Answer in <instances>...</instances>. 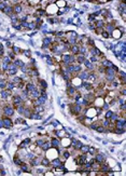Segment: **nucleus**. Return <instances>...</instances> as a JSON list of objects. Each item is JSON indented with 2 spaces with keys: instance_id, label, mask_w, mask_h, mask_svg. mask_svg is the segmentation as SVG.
<instances>
[{
  "instance_id": "obj_2",
  "label": "nucleus",
  "mask_w": 126,
  "mask_h": 176,
  "mask_svg": "<svg viewBox=\"0 0 126 176\" xmlns=\"http://www.w3.org/2000/svg\"><path fill=\"white\" fill-rule=\"evenodd\" d=\"M2 110H3V114L6 117H12L14 115V112H15L14 106H12V105H4Z\"/></svg>"
},
{
  "instance_id": "obj_43",
  "label": "nucleus",
  "mask_w": 126,
  "mask_h": 176,
  "mask_svg": "<svg viewBox=\"0 0 126 176\" xmlns=\"http://www.w3.org/2000/svg\"><path fill=\"white\" fill-rule=\"evenodd\" d=\"M112 114H113L112 110H108V111L106 112V115H105V119H110V117L112 116Z\"/></svg>"
},
{
  "instance_id": "obj_21",
  "label": "nucleus",
  "mask_w": 126,
  "mask_h": 176,
  "mask_svg": "<svg viewBox=\"0 0 126 176\" xmlns=\"http://www.w3.org/2000/svg\"><path fill=\"white\" fill-rule=\"evenodd\" d=\"M3 12L7 14V15H9V16L12 15V14L14 13V12H13V6H12V4H8V6L4 8Z\"/></svg>"
},
{
  "instance_id": "obj_25",
  "label": "nucleus",
  "mask_w": 126,
  "mask_h": 176,
  "mask_svg": "<svg viewBox=\"0 0 126 176\" xmlns=\"http://www.w3.org/2000/svg\"><path fill=\"white\" fill-rule=\"evenodd\" d=\"M12 62H13V64L15 65V66L17 67V68H21V67H23L24 65H25V63H24V62H22L21 59H14Z\"/></svg>"
},
{
  "instance_id": "obj_24",
  "label": "nucleus",
  "mask_w": 126,
  "mask_h": 176,
  "mask_svg": "<svg viewBox=\"0 0 126 176\" xmlns=\"http://www.w3.org/2000/svg\"><path fill=\"white\" fill-rule=\"evenodd\" d=\"M25 89L28 91V92H31V91L36 90V89H37V86H36V84H35V83H32V82H28V83L25 85Z\"/></svg>"
},
{
  "instance_id": "obj_36",
  "label": "nucleus",
  "mask_w": 126,
  "mask_h": 176,
  "mask_svg": "<svg viewBox=\"0 0 126 176\" xmlns=\"http://www.w3.org/2000/svg\"><path fill=\"white\" fill-rule=\"evenodd\" d=\"M88 148H89L88 146L82 145V147L80 148V151H81V153H87V152H88Z\"/></svg>"
},
{
  "instance_id": "obj_16",
  "label": "nucleus",
  "mask_w": 126,
  "mask_h": 176,
  "mask_svg": "<svg viewBox=\"0 0 126 176\" xmlns=\"http://www.w3.org/2000/svg\"><path fill=\"white\" fill-rule=\"evenodd\" d=\"M100 65L102 67H105V68H108V67H112L113 66L112 63L109 61V59H105V57H102V59H101V62H100Z\"/></svg>"
},
{
  "instance_id": "obj_51",
  "label": "nucleus",
  "mask_w": 126,
  "mask_h": 176,
  "mask_svg": "<svg viewBox=\"0 0 126 176\" xmlns=\"http://www.w3.org/2000/svg\"><path fill=\"white\" fill-rule=\"evenodd\" d=\"M107 1H108V0H98L99 3H106Z\"/></svg>"
},
{
  "instance_id": "obj_49",
  "label": "nucleus",
  "mask_w": 126,
  "mask_h": 176,
  "mask_svg": "<svg viewBox=\"0 0 126 176\" xmlns=\"http://www.w3.org/2000/svg\"><path fill=\"white\" fill-rule=\"evenodd\" d=\"M24 54L26 55L27 57H31V54H30V51H28V50H26L25 52H24Z\"/></svg>"
},
{
  "instance_id": "obj_39",
  "label": "nucleus",
  "mask_w": 126,
  "mask_h": 176,
  "mask_svg": "<svg viewBox=\"0 0 126 176\" xmlns=\"http://www.w3.org/2000/svg\"><path fill=\"white\" fill-rule=\"evenodd\" d=\"M100 35L102 36V38H105V39H108V38H110V34H109L108 31H106L105 29H103L102 31H101Z\"/></svg>"
},
{
  "instance_id": "obj_47",
  "label": "nucleus",
  "mask_w": 126,
  "mask_h": 176,
  "mask_svg": "<svg viewBox=\"0 0 126 176\" xmlns=\"http://www.w3.org/2000/svg\"><path fill=\"white\" fill-rule=\"evenodd\" d=\"M65 4H66V2H65L64 0H59V2H58V0H57V4H56V6H58V8H59V7L65 6Z\"/></svg>"
},
{
  "instance_id": "obj_37",
  "label": "nucleus",
  "mask_w": 126,
  "mask_h": 176,
  "mask_svg": "<svg viewBox=\"0 0 126 176\" xmlns=\"http://www.w3.org/2000/svg\"><path fill=\"white\" fill-rule=\"evenodd\" d=\"M89 61H91L93 64H95L99 61V57L98 56H95V55H91V57H89Z\"/></svg>"
},
{
  "instance_id": "obj_30",
  "label": "nucleus",
  "mask_w": 126,
  "mask_h": 176,
  "mask_svg": "<svg viewBox=\"0 0 126 176\" xmlns=\"http://www.w3.org/2000/svg\"><path fill=\"white\" fill-rule=\"evenodd\" d=\"M38 85L41 86L42 89H44V90H47V83L44 80H42V79H39L38 80Z\"/></svg>"
},
{
  "instance_id": "obj_18",
  "label": "nucleus",
  "mask_w": 126,
  "mask_h": 176,
  "mask_svg": "<svg viewBox=\"0 0 126 176\" xmlns=\"http://www.w3.org/2000/svg\"><path fill=\"white\" fill-rule=\"evenodd\" d=\"M50 164L52 165L53 168H59V166L62 165L63 163H62V161H60L59 159H58L57 157H56V158H54L52 161H51V163H50Z\"/></svg>"
},
{
  "instance_id": "obj_34",
  "label": "nucleus",
  "mask_w": 126,
  "mask_h": 176,
  "mask_svg": "<svg viewBox=\"0 0 126 176\" xmlns=\"http://www.w3.org/2000/svg\"><path fill=\"white\" fill-rule=\"evenodd\" d=\"M19 166H21V170L23 171V172H30V168H29V166L26 164V163H22Z\"/></svg>"
},
{
  "instance_id": "obj_29",
  "label": "nucleus",
  "mask_w": 126,
  "mask_h": 176,
  "mask_svg": "<svg viewBox=\"0 0 126 176\" xmlns=\"http://www.w3.org/2000/svg\"><path fill=\"white\" fill-rule=\"evenodd\" d=\"M45 10H42V9H38V10H36V13H35V15L37 16V17H41V16H43V15H45Z\"/></svg>"
},
{
  "instance_id": "obj_54",
  "label": "nucleus",
  "mask_w": 126,
  "mask_h": 176,
  "mask_svg": "<svg viewBox=\"0 0 126 176\" xmlns=\"http://www.w3.org/2000/svg\"><path fill=\"white\" fill-rule=\"evenodd\" d=\"M121 2H125V0H121Z\"/></svg>"
},
{
  "instance_id": "obj_7",
  "label": "nucleus",
  "mask_w": 126,
  "mask_h": 176,
  "mask_svg": "<svg viewBox=\"0 0 126 176\" xmlns=\"http://www.w3.org/2000/svg\"><path fill=\"white\" fill-rule=\"evenodd\" d=\"M85 117H87V118H92V119H93V118H95L96 116H97V112H96V108L94 107V108H88V109L86 110L85 111Z\"/></svg>"
},
{
  "instance_id": "obj_46",
  "label": "nucleus",
  "mask_w": 126,
  "mask_h": 176,
  "mask_svg": "<svg viewBox=\"0 0 126 176\" xmlns=\"http://www.w3.org/2000/svg\"><path fill=\"white\" fill-rule=\"evenodd\" d=\"M36 23H29L28 24V29H35L36 28Z\"/></svg>"
},
{
  "instance_id": "obj_17",
  "label": "nucleus",
  "mask_w": 126,
  "mask_h": 176,
  "mask_svg": "<svg viewBox=\"0 0 126 176\" xmlns=\"http://www.w3.org/2000/svg\"><path fill=\"white\" fill-rule=\"evenodd\" d=\"M111 35H112L113 38H115V39H120V38L123 36V33L118 29V28H114V30L111 33Z\"/></svg>"
},
{
  "instance_id": "obj_53",
  "label": "nucleus",
  "mask_w": 126,
  "mask_h": 176,
  "mask_svg": "<svg viewBox=\"0 0 126 176\" xmlns=\"http://www.w3.org/2000/svg\"><path fill=\"white\" fill-rule=\"evenodd\" d=\"M1 50H3V45H2L1 43H0V51H1Z\"/></svg>"
},
{
  "instance_id": "obj_20",
  "label": "nucleus",
  "mask_w": 126,
  "mask_h": 176,
  "mask_svg": "<svg viewBox=\"0 0 126 176\" xmlns=\"http://www.w3.org/2000/svg\"><path fill=\"white\" fill-rule=\"evenodd\" d=\"M40 147H41V150H42V151H47V150H50V149L52 148V147H51L50 141H45Z\"/></svg>"
},
{
  "instance_id": "obj_35",
  "label": "nucleus",
  "mask_w": 126,
  "mask_h": 176,
  "mask_svg": "<svg viewBox=\"0 0 126 176\" xmlns=\"http://www.w3.org/2000/svg\"><path fill=\"white\" fill-rule=\"evenodd\" d=\"M99 125H100V121H95V122H92L91 125H89V127L93 129V130H96Z\"/></svg>"
},
{
  "instance_id": "obj_45",
  "label": "nucleus",
  "mask_w": 126,
  "mask_h": 176,
  "mask_svg": "<svg viewBox=\"0 0 126 176\" xmlns=\"http://www.w3.org/2000/svg\"><path fill=\"white\" fill-rule=\"evenodd\" d=\"M88 152L92 153L93 156H95L97 153V150H96V148H88Z\"/></svg>"
},
{
  "instance_id": "obj_27",
  "label": "nucleus",
  "mask_w": 126,
  "mask_h": 176,
  "mask_svg": "<svg viewBox=\"0 0 126 176\" xmlns=\"http://www.w3.org/2000/svg\"><path fill=\"white\" fill-rule=\"evenodd\" d=\"M120 118H121L120 114H118V112H113V114H112V116H111V117H110V119H109V120H110V122H112V123H114V122L116 121V120H118V119H120Z\"/></svg>"
},
{
  "instance_id": "obj_42",
  "label": "nucleus",
  "mask_w": 126,
  "mask_h": 176,
  "mask_svg": "<svg viewBox=\"0 0 126 176\" xmlns=\"http://www.w3.org/2000/svg\"><path fill=\"white\" fill-rule=\"evenodd\" d=\"M96 17H97V14L96 13L95 14H89V15H88V21L89 22H92V21L94 22L96 20Z\"/></svg>"
},
{
  "instance_id": "obj_48",
  "label": "nucleus",
  "mask_w": 126,
  "mask_h": 176,
  "mask_svg": "<svg viewBox=\"0 0 126 176\" xmlns=\"http://www.w3.org/2000/svg\"><path fill=\"white\" fill-rule=\"evenodd\" d=\"M63 155H64L65 159H68L70 157V152H69V151H64V152H63Z\"/></svg>"
},
{
  "instance_id": "obj_3",
  "label": "nucleus",
  "mask_w": 126,
  "mask_h": 176,
  "mask_svg": "<svg viewBox=\"0 0 126 176\" xmlns=\"http://www.w3.org/2000/svg\"><path fill=\"white\" fill-rule=\"evenodd\" d=\"M70 112H71L72 115H80L82 112V106L79 105V104H71L70 105Z\"/></svg>"
},
{
  "instance_id": "obj_31",
  "label": "nucleus",
  "mask_w": 126,
  "mask_h": 176,
  "mask_svg": "<svg viewBox=\"0 0 126 176\" xmlns=\"http://www.w3.org/2000/svg\"><path fill=\"white\" fill-rule=\"evenodd\" d=\"M11 81H12V82H13V83H15V85H16V84H17V83L22 82V81H24V80L21 78V77H17V76H13V78L11 79Z\"/></svg>"
},
{
  "instance_id": "obj_15",
  "label": "nucleus",
  "mask_w": 126,
  "mask_h": 176,
  "mask_svg": "<svg viewBox=\"0 0 126 176\" xmlns=\"http://www.w3.org/2000/svg\"><path fill=\"white\" fill-rule=\"evenodd\" d=\"M95 161L97 163H102V162H105L106 161V157H105V155H102V153H98L97 152L96 155H95Z\"/></svg>"
},
{
  "instance_id": "obj_4",
  "label": "nucleus",
  "mask_w": 126,
  "mask_h": 176,
  "mask_svg": "<svg viewBox=\"0 0 126 176\" xmlns=\"http://www.w3.org/2000/svg\"><path fill=\"white\" fill-rule=\"evenodd\" d=\"M24 104V101L22 100V97L19 95H13V97H12V105L14 106V107H17L19 105H23Z\"/></svg>"
},
{
  "instance_id": "obj_13",
  "label": "nucleus",
  "mask_w": 126,
  "mask_h": 176,
  "mask_svg": "<svg viewBox=\"0 0 126 176\" xmlns=\"http://www.w3.org/2000/svg\"><path fill=\"white\" fill-rule=\"evenodd\" d=\"M79 50H80V44H79V43H76V44L70 45L69 51L71 52V54L77 55V54H79Z\"/></svg>"
},
{
  "instance_id": "obj_32",
  "label": "nucleus",
  "mask_w": 126,
  "mask_h": 176,
  "mask_svg": "<svg viewBox=\"0 0 126 176\" xmlns=\"http://www.w3.org/2000/svg\"><path fill=\"white\" fill-rule=\"evenodd\" d=\"M7 79H4L3 77H0V89H6L7 85Z\"/></svg>"
},
{
  "instance_id": "obj_19",
  "label": "nucleus",
  "mask_w": 126,
  "mask_h": 176,
  "mask_svg": "<svg viewBox=\"0 0 126 176\" xmlns=\"http://www.w3.org/2000/svg\"><path fill=\"white\" fill-rule=\"evenodd\" d=\"M76 93H77V88H76V86L69 85V86L67 88V94H68L69 96H71V97H72V96H73Z\"/></svg>"
},
{
  "instance_id": "obj_41",
  "label": "nucleus",
  "mask_w": 126,
  "mask_h": 176,
  "mask_svg": "<svg viewBox=\"0 0 126 176\" xmlns=\"http://www.w3.org/2000/svg\"><path fill=\"white\" fill-rule=\"evenodd\" d=\"M44 142H45V139H43V138H39V139H37V142H36V145H37L38 147H40L43 143H44Z\"/></svg>"
},
{
  "instance_id": "obj_10",
  "label": "nucleus",
  "mask_w": 126,
  "mask_h": 176,
  "mask_svg": "<svg viewBox=\"0 0 126 176\" xmlns=\"http://www.w3.org/2000/svg\"><path fill=\"white\" fill-rule=\"evenodd\" d=\"M47 9H48V10L51 9V11L47 12V13H50V14H56V13H57V10H58V7H57L55 3H48L47 7Z\"/></svg>"
},
{
  "instance_id": "obj_28",
  "label": "nucleus",
  "mask_w": 126,
  "mask_h": 176,
  "mask_svg": "<svg viewBox=\"0 0 126 176\" xmlns=\"http://www.w3.org/2000/svg\"><path fill=\"white\" fill-rule=\"evenodd\" d=\"M15 88H16L15 83H13L11 80H10V81H7V85H6V89H8V90L12 91V90H14V89H15Z\"/></svg>"
},
{
  "instance_id": "obj_44",
  "label": "nucleus",
  "mask_w": 126,
  "mask_h": 176,
  "mask_svg": "<svg viewBox=\"0 0 126 176\" xmlns=\"http://www.w3.org/2000/svg\"><path fill=\"white\" fill-rule=\"evenodd\" d=\"M88 28L91 30H95V28H96V26H95V23H92V22H89V25H88Z\"/></svg>"
},
{
  "instance_id": "obj_40",
  "label": "nucleus",
  "mask_w": 126,
  "mask_h": 176,
  "mask_svg": "<svg viewBox=\"0 0 126 176\" xmlns=\"http://www.w3.org/2000/svg\"><path fill=\"white\" fill-rule=\"evenodd\" d=\"M7 55H8L10 59H11L12 61H13V59H15V55H16V54H15V53H14L13 51H12V50H9V52H8V54H7Z\"/></svg>"
},
{
  "instance_id": "obj_9",
  "label": "nucleus",
  "mask_w": 126,
  "mask_h": 176,
  "mask_svg": "<svg viewBox=\"0 0 126 176\" xmlns=\"http://www.w3.org/2000/svg\"><path fill=\"white\" fill-rule=\"evenodd\" d=\"M11 95H12V91L8 90V89H2V91H1V97H2V100H3V101H7Z\"/></svg>"
},
{
  "instance_id": "obj_1",
  "label": "nucleus",
  "mask_w": 126,
  "mask_h": 176,
  "mask_svg": "<svg viewBox=\"0 0 126 176\" xmlns=\"http://www.w3.org/2000/svg\"><path fill=\"white\" fill-rule=\"evenodd\" d=\"M62 63L64 67L68 66L70 64H74L76 63V55L70 54V53H63L62 54Z\"/></svg>"
},
{
  "instance_id": "obj_14",
  "label": "nucleus",
  "mask_w": 126,
  "mask_h": 176,
  "mask_svg": "<svg viewBox=\"0 0 126 176\" xmlns=\"http://www.w3.org/2000/svg\"><path fill=\"white\" fill-rule=\"evenodd\" d=\"M83 64H84V66L87 68V70H91V71H93L94 69H95V66H94V64L92 63L89 59H84V62H83Z\"/></svg>"
},
{
  "instance_id": "obj_5",
  "label": "nucleus",
  "mask_w": 126,
  "mask_h": 176,
  "mask_svg": "<svg viewBox=\"0 0 126 176\" xmlns=\"http://www.w3.org/2000/svg\"><path fill=\"white\" fill-rule=\"evenodd\" d=\"M2 123H3V127L6 129H11L13 126V121L10 119V117H6V116L2 118Z\"/></svg>"
},
{
  "instance_id": "obj_33",
  "label": "nucleus",
  "mask_w": 126,
  "mask_h": 176,
  "mask_svg": "<svg viewBox=\"0 0 126 176\" xmlns=\"http://www.w3.org/2000/svg\"><path fill=\"white\" fill-rule=\"evenodd\" d=\"M13 161H14V163H15V165H21L22 163H23V160H22V159H21V157H18V156L14 157Z\"/></svg>"
},
{
  "instance_id": "obj_52",
  "label": "nucleus",
  "mask_w": 126,
  "mask_h": 176,
  "mask_svg": "<svg viewBox=\"0 0 126 176\" xmlns=\"http://www.w3.org/2000/svg\"><path fill=\"white\" fill-rule=\"evenodd\" d=\"M56 1H57V0H48V2H50V3H55Z\"/></svg>"
},
{
  "instance_id": "obj_8",
  "label": "nucleus",
  "mask_w": 126,
  "mask_h": 176,
  "mask_svg": "<svg viewBox=\"0 0 126 176\" xmlns=\"http://www.w3.org/2000/svg\"><path fill=\"white\" fill-rule=\"evenodd\" d=\"M23 10H24V8H23V4H22V3L13 4V12H14V14L18 15V14H21L22 12H23Z\"/></svg>"
},
{
  "instance_id": "obj_12",
  "label": "nucleus",
  "mask_w": 126,
  "mask_h": 176,
  "mask_svg": "<svg viewBox=\"0 0 126 176\" xmlns=\"http://www.w3.org/2000/svg\"><path fill=\"white\" fill-rule=\"evenodd\" d=\"M50 143H51V147L52 148H58L60 145V139L57 138V137H53V138H51Z\"/></svg>"
},
{
  "instance_id": "obj_6",
  "label": "nucleus",
  "mask_w": 126,
  "mask_h": 176,
  "mask_svg": "<svg viewBox=\"0 0 126 176\" xmlns=\"http://www.w3.org/2000/svg\"><path fill=\"white\" fill-rule=\"evenodd\" d=\"M118 13L122 15V18H123V20H125V17H126V15H125V11H126V4H125V2H120V3H118Z\"/></svg>"
},
{
  "instance_id": "obj_38",
  "label": "nucleus",
  "mask_w": 126,
  "mask_h": 176,
  "mask_svg": "<svg viewBox=\"0 0 126 176\" xmlns=\"http://www.w3.org/2000/svg\"><path fill=\"white\" fill-rule=\"evenodd\" d=\"M12 51H13L15 54H21V52H22V50L19 49L18 47H16V45H13L12 47Z\"/></svg>"
},
{
  "instance_id": "obj_23",
  "label": "nucleus",
  "mask_w": 126,
  "mask_h": 176,
  "mask_svg": "<svg viewBox=\"0 0 126 176\" xmlns=\"http://www.w3.org/2000/svg\"><path fill=\"white\" fill-rule=\"evenodd\" d=\"M84 59H85V55L80 54V53L76 55V63H78V64H83Z\"/></svg>"
},
{
  "instance_id": "obj_22",
  "label": "nucleus",
  "mask_w": 126,
  "mask_h": 176,
  "mask_svg": "<svg viewBox=\"0 0 126 176\" xmlns=\"http://www.w3.org/2000/svg\"><path fill=\"white\" fill-rule=\"evenodd\" d=\"M82 88L85 89L86 91H89V92H91V91L93 90V84H92L91 82H87V81H84V82L82 83Z\"/></svg>"
},
{
  "instance_id": "obj_26",
  "label": "nucleus",
  "mask_w": 126,
  "mask_h": 176,
  "mask_svg": "<svg viewBox=\"0 0 126 176\" xmlns=\"http://www.w3.org/2000/svg\"><path fill=\"white\" fill-rule=\"evenodd\" d=\"M40 163H41V165H43V166H50V159L47 158V157H44V158H42L41 159V161H40Z\"/></svg>"
},
{
  "instance_id": "obj_50",
  "label": "nucleus",
  "mask_w": 126,
  "mask_h": 176,
  "mask_svg": "<svg viewBox=\"0 0 126 176\" xmlns=\"http://www.w3.org/2000/svg\"><path fill=\"white\" fill-rule=\"evenodd\" d=\"M15 123H22V122H24V120L22 119V118H18V119H15Z\"/></svg>"
},
{
  "instance_id": "obj_11",
  "label": "nucleus",
  "mask_w": 126,
  "mask_h": 176,
  "mask_svg": "<svg viewBox=\"0 0 126 176\" xmlns=\"http://www.w3.org/2000/svg\"><path fill=\"white\" fill-rule=\"evenodd\" d=\"M39 96H40V91H39L38 89L31 91V92H29V94H28V98H29V100H36V98H38Z\"/></svg>"
}]
</instances>
